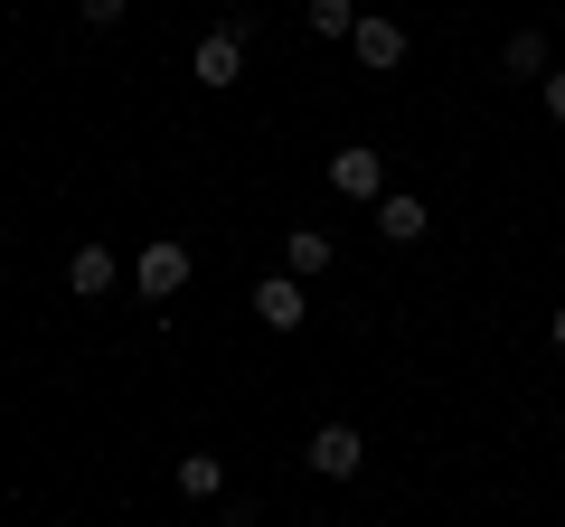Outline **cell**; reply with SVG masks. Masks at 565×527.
I'll return each instance as SVG.
<instances>
[{"instance_id":"obj_15","label":"cell","mask_w":565,"mask_h":527,"mask_svg":"<svg viewBox=\"0 0 565 527\" xmlns=\"http://www.w3.org/2000/svg\"><path fill=\"white\" fill-rule=\"evenodd\" d=\"M546 348H556V358H565V302L546 311Z\"/></svg>"},{"instance_id":"obj_9","label":"cell","mask_w":565,"mask_h":527,"mask_svg":"<svg viewBox=\"0 0 565 527\" xmlns=\"http://www.w3.org/2000/svg\"><path fill=\"white\" fill-rule=\"evenodd\" d=\"M114 283H122V264L104 255V245H76V255H66V292H85V302H104Z\"/></svg>"},{"instance_id":"obj_12","label":"cell","mask_w":565,"mask_h":527,"mask_svg":"<svg viewBox=\"0 0 565 527\" xmlns=\"http://www.w3.org/2000/svg\"><path fill=\"white\" fill-rule=\"evenodd\" d=\"M500 66H509V76H527V85H546V39H537V29H519V39L500 47Z\"/></svg>"},{"instance_id":"obj_3","label":"cell","mask_w":565,"mask_h":527,"mask_svg":"<svg viewBox=\"0 0 565 527\" xmlns=\"http://www.w3.org/2000/svg\"><path fill=\"white\" fill-rule=\"evenodd\" d=\"M405 47H415V39H405V20H386V10H359V29H349V57H359L367 76H396Z\"/></svg>"},{"instance_id":"obj_5","label":"cell","mask_w":565,"mask_h":527,"mask_svg":"<svg viewBox=\"0 0 565 527\" xmlns=\"http://www.w3.org/2000/svg\"><path fill=\"white\" fill-rule=\"evenodd\" d=\"M245 302H255L264 330H302V321H311V283H292V273H264Z\"/></svg>"},{"instance_id":"obj_8","label":"cell","mask_w":565,"mask_h":527,"mask_svg":"<svg viewBox=\"0 0 565 527\" xmlns=\"http://www.w3.org/2000/svg\"><path fill=\"white\" fill-rule=\"evenodd\" d=\"M330 255H340V245H330V226H292V236H282V273H292V283H321Z\"/></svg>"},{"instance_id":"obj_11","label":"cell","mask_w":565,"mask_h":527,"mask_svg":"<svg viewBox=\"0 0 565 527\" xmlns=\"http://www.w3.org/2000/svg\"><path fill=\"white\" fill-rule=\"evenodd\" d=\"M302 29L311 39H349L359 29V0H302Z\"/></svg>"},{"instance_id":"obj_7","label":"cell","mask_w":565,"mask_h":527,"mask_svg":"<svg viewBox=\"0 0 565 527\" xmlns=\"http://www.w3.org/2000/svg\"><path fill=\"white\" fill-rule=\"evenodd\" d=\"M377 236L386 245H424V236H434V207H424L415 189H386V198H377Z\"/></svg>"},{"instance_id":"obj_4","label":"cell","mask_w":565,"mask_h":527,"mask_svg":"<svg viewBox=\"0 0 565 527\" xmlns=\"http://www.w3.org/2000/svg\"><path fill=\"white\" fill-rule=\"evenodd\" d=\"M302 462L321 471V481H359V471H367V433H359V424H321V433L302 443Z\"/></svg>"},{"instance_id":"obj_2","label":"cell","mask_w":565,"mask_h":527,"mask_svg":"<svg viewBox=\"0 0 565 527\" xmlns=\"http://www.w3.org/2000/svg\"><path fill=\"white\" fill-rule=\"evenodd\" d=\"M245 39H255V29H245V20H226V29H207V39L189 47V76H199L207 95H226V85H245Z\"/></svg>"},{"instance_id":"obj_1","label":"cell","mask_w":565,"mask_h":527,"mask_svg":"<svg viewBox=\"0 0 565 527\" xmlns=\"http://www.w3.org/2000/svg\"><path fill=\"white\" fill-rule=\"evenodd\" d=\"M189 273H199V255H189L180 236H151V245L132 255V292H141V302H180Z\"/></svg>"},{"instance_id":"obj_10","label":"cell","mask_w":565,"mask_h":527,"mask_svg":"<svg viewBox=\"0 0 565 527\" xmlns=\"http://www.w3.org/2000/svg\"><path fill=\"white\" fill-rule=\"evenodd\" d=\"M170 481H180V499H217V490H226V462H217V452H180Z\"/></svg>"},{"instance_id":"obj_14","label":"cell","mask_w":565,"mask_h":527,"mask_svg":"<svg viewBox=\"0 0 565 527\" xmlns=\"http://www.w3.org/2000/svg\"><path fill=\"white\" fill-rule=\"evenodd\" d=\"M546 122H565V66H546Z\"/></svg>"},{"instance_id":"obj_6","label":"cell","mask_w":565,"mask_h":527,"mask_svg":"<svg viewBox=\"0 0 565 527\" xmlns=\"http://www.w3.org/2000/svg\"><path fill=\"white\" fill-rule=\"evenodd\" d=\"M330 189H340V198H367V207H377V198H386V161H377L367 142L330 151Z\"/></svg>"},{"instance_id":"obj_13","label":"cell","mask_w":565,"mask_h":527,"mask_svg":"<svg viewBox=\"0 0 565 527\" xmlns=\"http://www.w3.org/2000/svg\"><path fill=\"white\" fill-rule=\"evenodd\" d=\"M122 10H132V0H76V20H85V29H114Z\"/></svg>"}]
</instances>
